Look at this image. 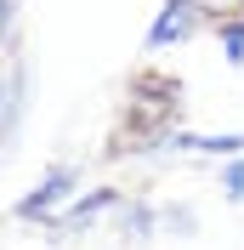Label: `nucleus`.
<instances>
[{"instance_id":"1","label":"nucleus","mask_w":244,"mask_h":250,"mask_svg":"<svg viewBox=\"0 0 244 250\" xmlns=\"http://www.w3.org/2000/svg\"><path fill=\"white\" fill-rule=\"evenodd\" d=\"M182 80L165 74V68H137L131 85H125V114H131V131L108 142V159L125 154H159L170 125H182Z\"/></svg>"},{"instance_id":"2","label":"nucleus","mask_w":244,"mask_h":250,"mask_svg":"<svg viewBox=\"0 0 244 250\" xmlns=\"http://www.w3.org/2000/svg\"><path fill=\"white\" fill-rule=\"evenodd\" d=\"M80 182H85V176H80V165L57 159V165H46V171H40V182H34L29 193L12 205V216L29 222V228H51V222H57V210L80 193Z\"/></svg>"},{"instance_id":"3","label":"nucleus","mask_w":244,"mask_h":250,"mask_svg":"<svg viewBox=\"0 0 244 250\" xmlns=\"http://www.w3.org/2000/svg\"><path fill=\"white\" fill-rule=\"evenodd\" d=\"M210 29V12L199 0H165L148 23V51H170V46H187Z\"/></svg>"},{"instance_id":"4","label":"nucleus","mask_w":244,"mask_h":250,"mask_svg":"<svg viewBox=\"0 0 244 250\" xmlns=\"http://www.w3.org/2000/svg\"><path fill=\"white\" fill-rule=\"evenodd\" d=\"M120 188H85V193H74V199L57 210V222H51V239H68V233H91L97 222H108L114 210H120Z\"/></svg>"},{"instance_id":"5","label":"nucleus","mask_w":244,"mask_h":250,"mask_svg":"<svg viewBox=\"0 0 244 250\" xmlns=\"http://www.w3.org/2000/svg\"><path fill=\"white\" fill-rule=\"evenodd\" d=\"M114 228H120V245H148L159 233V205L153 199H120Z\"/></svg>"},{"instance_id":"6","label":"nucleus","mask_w":244,"mask_h":250,"mask_svg":"<svg viewBox=\"0 0 244 250\" xmlns=\"http://www.w3.org/2000/svg\"><path fill=\"white\" fill-rule=\"evenodd\" d=\"M210 34H216V46H222V57H227L233 68H244V12L216 17V23H210Z\"/></svg>"},{"instance_id":"7","label":"nucleus","mask_w":244,"mask_h":250,"mask_svg":"<svg viewBox=\"0 0 244 250\" xmlns=\"http://www.w3.org/2000/svg\"><path fill=\"white\" fill-rule=\"evenodd\" d=\"M159 233L193 239L199 233V210H193V205H159Z\"/></svg>"},{"instance_id":"8","label":"nucleus","mask_w":244,"mask_h":250,"mask_svg":"<svg viewBox=\"0 0 244 250\" xmlns=\"http://www.w3.org/2000/svg\"><path fill=\"white\" fill-rule=\"evenodd\" d=\"M222 193H227L233 205H244V154L222 159Z\"/></svg>"},{"instance_id":"9","label":"nucleus","mask_w":244,"mask_h":250,"mask_svg":"<svg viewBox=\"0 0 244 250\" xmlns=\"http://www.w3.org/2000/svg\"><path fill=\"white\" fill-rule=\"evenodd\" d=\"M204 12H210V23L216 17H233V12H244V0H199Z\"/></svg>"},{"instance_id":"10","label":"nucleus","mask_w":244,"mask_h":250,"mask_svg":"<svg viewBox=\"0 0 244 250\" xmlns=\"http://www.w3.org/2000/svg\"><path fill=\"white\" fill-rule=\"evenodd\" d=\"M6 17H12V0H0V34H6Z\"/></svg>"},{"instance_id":"11","label":"nucleus","mask_w":244,"mask_h":250,"mask_svg":"<svg viewBox=\"0 0 244 250\" xmlns=\"http://www.w3.org/2000/svg\"><path fill=\"white\" fill-rule=\"evenodd\" d=\"M6 91H12V85H6V74H0V120H6Z\"/></svg>"}]
</instances>
